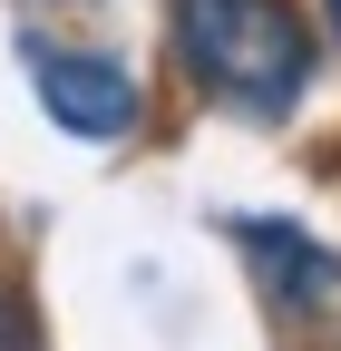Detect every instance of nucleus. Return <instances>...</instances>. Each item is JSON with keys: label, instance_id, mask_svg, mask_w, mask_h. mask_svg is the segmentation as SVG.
Returning a JSON list of instances; mask_svg holds the SVG:
<instances>
[{"label": "nucleus", "instance_id": "nucleus-1", "mask_svg": "<svg viewBox=\"0 0 341 351\" xmlns=\"http://www.w3.org/2000/svg\"><path fill=\"white\" fill-rule=\"evenodd\" d=\"M176 59L225 108L273 117L312 78V29L292 20V0H176Z\"/></svg>", "mask_w": 341, "mask_h": 351}, {"label": "nucleus", "instance_id": "nucleus-2", "mask_svg": "<svg viewBox=\"0 0 341 351\" xmlns=\"http://www.w3.org/2000/svg\"><path fill=\"white\" fill-rule=\"evenodd\" d=\"M39 108H49L68 137H127L137 127V78L117 59H68V49H29Z\"/></svg>", "mask_w": 341, "mask_h": 351}, {"label": "nucleus", "instance_id": "nucleus-3", "mask_svg": "<svg viewBox=\"0 0 341 351\" xmlns=\"http://www.w3.org/2000/svg\"><path fill=\"white\" fill-rule=\"evenodd\" d=\"M244 244L264 254V293L273 302H322L331 293V254L312 234H292V225H244Z\"/></svg>", "mask_w": 341, "mask_h": 351}, {"label": "nucleus", "instance_id": "nucleus-4", "mask_svg": "<svg viewBox=\"0 0 341 351\" xmlns=\"http://www.w3.org/2000/svg\"><path fill=\"white\" fill-rule=\"evenodd\" d=\"M0 351H29V322L10 313V302H0Z\"/></svg>", "mask_w": 341, "mask_h": 351}, {"label": "nucleus", "instance_id": "nucleus-5", "mask_svg": "<svg viewBox=\"0 0 341 351\" xmlns=\"http://www.w3.org/2000/svg\"><path fill=\"white\" fill-rule=\"evenodd\" d=\"M331 20H341V0H331Z\"/></svg>", "mask_w": 341, "mask_h": 351}]
</instances>
